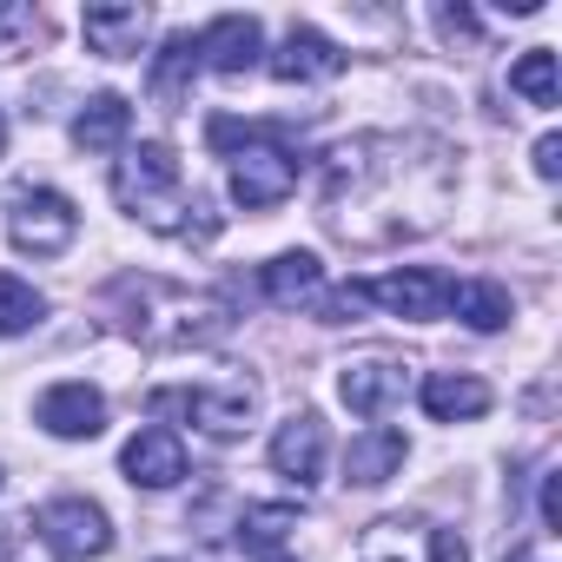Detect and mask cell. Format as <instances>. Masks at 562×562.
Instances as JSON below:
<instances>
[{
	"mask_svg": "<svg viewBox=\"0 0 562 562\" xmlns=\"http://www.w3.org/2000/svg\"><path fill=\"white\" fill-rule=\"evenodd\" d=\"M443 199H450V159L443 146H424V139H351L325 166V218L351 245H364L371 212H384L378 225V245H384L437 225Z\"/></svg>",
	"mask_w": 562,
	"mask_h": 562,
	"instance_id": "1",
	"label": "cell"
},
{
	"mask_svg": "<svg viewBox=\"0 0 562 562\" xmlns=\"http://www.w3.org/2000/svg\"><path fill=\"white\" fill-rule=\"evenodd\" d=\"M113 199H120L133 218H146L153 232H172V238H186L179 212H205L199 199H186V172H179L172 146H159V139L126 146V159L113 166Z\"/></svg>",
	"mask_w": 562,
	"mask_h": 562,
	"instance_id": "2",
	"label": "cell"
},
{
	"mask_svg": "<svg viewBox=\"0 0 562 562\" xmlns=\"http://www.w3.org/2000/svg\"><path fill=\"white\" fill-rule=\"evenodd\" d=\"M205 139L212 146H238L232 153V199L245 212H271V205H285L299 192V153L278 146L271 133H258V126L238 133V120H212Z\"/></svg>",
	"mask_w": 562,
	"mask_h": 562,
	"instance_id": "3",
	"label": "cell"
},
{
	"mask_svg": "<svg viewBox=\"0 0 562 562\" xmlns=\"http://www.w3.org/2000/svg\"><path fill=\"white\" fill-rule=\"evenodd\" d=\"M258 411V384L251 378H225V384H192V391H153V417H186L205 437H238Z\"/></svg>",
	"mask_w": 562,
	"mask_h": 562,
	"instance_id": "4",
	"label": "cell"
},
{
	"mask_svg": "<svg viewBox=\"0 0 562 562\" xmlns=\"http://www.w3.org/2000/svg\"><path fill=\"white\" fill-rule=\"evenodd\" d=\"M8 238H14V251L60 258V251L80 238V212H74V199L54 192V186H21V192L8 199Z\"/></svg>",
	"mask_w": 562,
	"mask_h": 562,
	"instance_id": "5",
	"label": "cell"
},
{
	"mask_svg": "<svg viewBox=\"0 0 562 562\" xmlns=\"http://www.w3.org/2000/svg\"><path fill=\"white\" fill-rule=\"evenodd\" d=\"M358 562H470V542L457 529H443V522L391 516V522H371L364 529Z\"/></svg>",
	"mask_w": 562,
	"mask_h": 562,
	"instance_id": "6",
	"label": "cell"
},
{
	"mask_svg": "<svg viewBox=\"0 0 562 562\" xmlns=\"http://www.w3.org/2000/svg\"><path fill=\"white\" fill-rule=\"evenodd\" d=\"M41 536H47V549L67 555V562H87V555H106V549H113V522H106V509L87 503V496H54V503L41 509Z\"/></svg>",
	"mask_w": 562,
	"mask_h": 562,
	"instance_id": "7",
	"label": "cell"
},
{
	"mask_svg": "<svg viewBox=\"0 0 562 562\" xmlns=\"http://www.w3.org/2000/svg\"><path fill=\"white\" fill-rule=\"evenodd\" d=\"M364 292H371V305H384L391 318H411V325H430V318L450 312V278L430 271V265H404L391 278H364Z\"/></svg>",
	"mask_w": 562,
	"mask_h": 562,
	"instance_id": "8",
	"label": "cell"
},
{
	"mask_svg": "<svg viewBox=\"0 0 562 562\" xmlns=\"http://www.w3.org/2000/svg\"><path fill=\"white\" fill-rule=\"evenodd\" d=\"M325 424L312 417V411H299V417H285L278 424V437H271V470L278 476H292L299 490H312L318 476H325Z\"/></svg>",
	"mask_w": 562,
	"mask_h": 562,
	"instance_id": "9",
	"label": "cell"
},
{
	"mask_svg": "<svg viewBox=\"0 0 562 562\" xmlns=\"http://www.w3.org/2000/svg\"><path fill=\"white\" fill-rule=\"evenodd\" d=\"M258 54H265V27H258L251 14H218V21L199 34V60H205L212 74H225V80L251 74Z\"/></svg>",
	"mask_w": 562,
	"mask_h": 562,
	"instance_id": "10",
	"label": "cell"
},
{
	"mask_svg": "<svg viewBox=\"0 0 562 562\" xmlns=\"http://www.w3.org/2000/svg\"><path fill=\"white\" fill-rule=\"evenodd\" d=\"M120 470H126L133 490H172V483L186 476V443H179L166 424H153V430H139V437L120 450Z\"/></svg>",
	"mask_w": 562,
	"mask_h": 562,
	"instance_id": "11",
	"label": "cell"
},
{
	"mask_svg": "<svg viewBox=\"0 0 562 562\" xmlns=\"http://www.w3.org/2000/svg\"><path fill=\"white\" fill-rule=\"evenodd\" d=\"M265 67H271V80H285V87H318V80H338L345 74V54L318 27H292L285 47H278Z\"/></svg>",
	"mask_w": 562,
	"mask_h": 562,
	"instance_id": "12",
	"label": "cell"
},
{
	"mask_svg": "<svg viewBox=\"0 0 562 562\" xmlns=\"http://www.w3.org/2000/svg\"><path fill=\"white\" fill-rule=\"evenodd\" d=\"M404 364L397 358H358V364H345V378H338V397L351 404V417H384L397 397H404Z\"/></svg>",
	"mask_w": 562,
	"mask_h": 562,
	"instance_id": "13",
	"label": "cell"
},
{
	"mask_svg": "<svg viewBox=\"0 0 562 562\" xmlns=\"http://www.w3.org/2000/svg\"><path fill=\"white\" fill-rule=\"evenodd\" d=\"M404 457H411L404 430H391V424H371V430H358V437H351V450H345V483H358V490H378V483H391V476L404 470Z\"/></svg>",
	"mask_w": 562,
	"mask_h": 562,
	"instance_id": "14",
	"label": "cell"
},
{
	"mask_svg": "<svg viewBox=\"0 0 562 562\" xmlns=\"http://www.w3.org/2000/svg\"><path fill=\"white\" fill-rule=\"evenodd\" d=\"M41 424L54 430V437H100L106 430V397L93 391V384H54L47 397H41Z\"/></svg>",
	"mask_w": 562,
	"mask_h": 562,
	"instance_id": "15",
	"label": "cell"
},
{
	"mask_svg": "<svg viewBox=\"0 0 562 562\" xmlns=\"http://www.w3.org/2000/svg\"><path fill=\"white\" fill-rule=\"evenodd\" d=\"M80 34L100 60H133L146 47V8H87Z\"/></svg>",
	"mask_w": 562,
	"mask_h": 562,
	"instance_id": "16",
	"label": "cell"
},
{
	"mask_svg": "<svg viewBox=\"0 0 562 562\" xmlns=\"http://www.w3.org/2000/svg\"><path fill=\"white\" fill-rule=\"evenodd\" d=\"M417 397H424V411H430L437 424H470V417L490 411V384L470 378V371H430Z\"/></svg>",
	"mask_w": 562,
	"mask_h": 562,
	"instance_id": "17",
	"label": "cell"
},
{
	"mask_svg": "<svg viewBox=\"0 0 562 562\" xmlns=\"http://www.w3.org/2000/svg\"><path fill=\"white\" fill-rule=\"evenodd\" d=\"M318 292H325V265H318L312 251H278V258L265 265V299H271V305L292 312V305H312Z\"/></svg>",
	"mask_w": 562,
	"mask_h": 562,
	"instance_id": "18",
	"label": "cell"
},
{
	"mask_svg": "<svg viewBox=\"0 0 562 562\" xmlns=\"http://www.w3.org/2000/svg\"><path fill=\"white\" fill-rule=\"evenodd\" d=\"M126 126H133V106H126L120 93H93V100L80 106V120H74V139H80L87 153H113V146L126 139Z\"/></svg>",
	"mask_w": 562,
	"mask_h": 562,
	"instance_id": "19",
	"label": "cell"
},
{
	"mask_svg": "<svg viewBox=\"0 0 562 562\" xmlns=\"http://www.w3.org/2000/svg\"><path fill=\"white\" fill-rule=\"evenodd\" d=\"M192 74H199V41H192V34H172V41L153 54V100H159V106H179L186 87H192Z\"/></svg>",
	"mask_w": 562,
	"mask_h": 562,
	"instance_id": "20",
	"label": "cell"
},
{
	"mask_svg": "<svg viewBox=\"0 0 562 562\" xmlns=\"http://www.w3.org/2000/svg\"><path fill=\"white\" fill-rule=\"evenodd\" d=\"M450 305H457V318H463L470 331H503V325L516 318L509 292H503V285H490V278H470V285H450Z\"/></svg>",
	"mask_w": 562,
	"mask_h": 562,
	"instance_id": "21",
	"label": "cell"
},
{
	"mask_svg": "<svg viewBox=\"0 0 562 562\" xmlns=\"http://www.w3.org/2000/svg\"><path fill=\"white\" fill-rule=\"evenodd\" d=\"M509 93H522L529 106H555V100H562V74H555V54H549V47H529V54L509 67Z\"/></svg>",
	"mask_w": 562,
	"mask_h": 562,
	"instance_id": "22",
	"label": "cell"
},
{
	"mask_svg": "<svg viewBox=\"0 0 562 562\" xmlns=\"http://www.w3.org/2000/svg\"><path fill=\"white\" fill-rule=\"evenodd\" d=\"M41 318H47V299L27 285V278L0 271V338H21V331H34Z\"/></svg>",
	"mask_w": 562,
	"mask_h": 562,
	"instance_id": "23",
	"label": "cell"
},
{
	"mask_svg": "<svg viewBox=\"0 0 562 562\" xmlns=\"http://www.w3.org/2000/svg\"><path fill=\"white\" fill-rule=\"evenodd\" d=\"M299 522V509H285V503H258V509H245L238 516V542H251V549H278V542H285V529Z\"/></svg>",
	"mask_w": 562,
	"mask_h": 562,
	"instance_id": "24",
	"label": "cell"
},
{
	"mask_svg": "<svg viewBox=\"0 0 562 562\" xmlns=\"http://www.w3.org/2000/svg\"><path fill=\"white\" fill-rule=\"evenodd\" d=\"M318 312H325V325H351L358 312H371V292H364V278H351V285H338V292H331V299H325Z\"/></svg>",
	"mask_w": 562,
	"mask_h": 562,
	"instance_id": "25",
	"label": "cell"
},
{
	"mask_svg": "<svg viewBox=\"0 0 562 562\" xmlns=\"http://www.w3.org/2000/svg\"><path fill=\"white\" fill-rule=\"evenodd\" d=\"M437 34L443 41H476V14L470 8H437Z\"/></svg>",
	"mask_w": 562,
	"mask_h": 562,
	"instance_id": "26",
	"label": "cell"
},
{
	"mask_svg": "<svg viewBox=\"0 0 562 562\" xmlns=\"http://www.w3.org/2000/svg\"><path fill=\"white\" fill-rule=\"evenodd\" d=\"M536 172H542V179H555V172H562V139H555V133H542V139H536Z\"/></svg>",
	"mask_w": 562,
	"mask_h": 562,
	"instance_id": "27",
	"label": "cell"
},
{
	"mask_svg": "<svg viewBox=\"0 0 562 562\" xmlns=\"http://www.w3.org/2000/svg\"><path fill=\"white\" fill-rule=\"evenodd\" d=\"M542 522H549V529H562V476H555V470L542 476Z\"/></svg>",
	"mask_w": 562,
	"mask_h": 562,
	"instance_id": "28",
	"label": "cell"
},
{
	"mask_svg": "<svg viewBox=\"0 0 562 562\" xmlns=\"http://www.w3.org/2000/svg\"><path fill=\"white\" fill-rule=\"evenodd\" d=\"M34 27V14H21V8H0V41H8V34H27Z\"/></svg>",
	"mask_w": 562,
	"mask_h": 562,
	"instance_id": "29",
	"label": "cell"
},
{
	"mask_svg": "<svg viewBox=\"0 0 562 562\" xmlns=\"http://www.w3.org/2000/svg\"><path fill=\"white\" fill-rule=\"evenodd\" d=\"M14 542H21V522H14V516H0V562L14 555Z\"/></svg>",
	"mask_w": 562,
	"mask_h": 562,
	"instance_id": "30",
	"label": "cell"
},
{
	"mask_svg": "<svg viewBox=\"0 0 562 562\" xmlns=\"http://www.w3.org/2000/svg\"><path fill=\"white\" fill-rule=\"evenodd\" d=\"M0 153H8V120H0Z\"/></svg>",
	"mask_w": 562,
	"mask_h": 562,
	"instance_id": "31",
	"label": "cell"
},
{
	"mask_svg": "<svg viewBox=\"0 0 562 562\" xmlns=\"http://www.w3.org/2000/svg\"><path fill=\"white\" fill-rule=\"evenodd\" d=\"M265 562H292V555H265Z\"/></svg>",
	"mask_w": 562,
	"mask_h": 562,
	"instance_id": "32",
	"label": "cell"
},
{
	"mask_svg": "<svg viewBox=\"0 0 562 562\" xmlns=\"http://www.w3.org/2000/svg\"><path fill=\"white\" fill-rule=\"evenodd\" d=\"M516 562H529V555H516Z\"/></svg>",
	"mask_w": 562,
	"mask_h": 562,
	"instance_id": "33",
	"label": "cell"
}]
</instances>
